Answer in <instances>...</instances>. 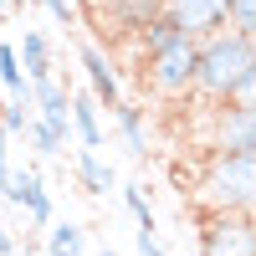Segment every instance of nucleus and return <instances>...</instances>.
<instances>
[{
    "label": "nucleus",
    "instance_id": "nucleus-1",
    "mask_svg": "<svg viewBox=\"0 0 256 256\" xmlns=\"http://www.w3.org/2000/svg\"><path fill=\"white\" fill-rule=\"evenodd\" d=\"M256 62V41L241 36L236 26H220L195 41V98L205 108H220L230 102L236 82L246 77V67Z\"/></svg>",
    "mask_w": 256,
    "mask_h": 256
},
{
    "label": "nucleus",
    "instance_id": "nucleus-2",
    "mask_svg": "<svg viewBox=\"0 0 256 256\" xmlns=\"http://www.w3.org/2000/svg\"><path fill=\"white\" fill-rule=\"evenodd\" d=\"M195 195L205 210H246V216H256V154L210 148Z\"/></svg>",
    "mask_w": 256,
    "mask_h": 256
},
{
    "label": "nucleus",
    "instance_id": "nucleus-3",
    "mask_svg": "<svg viewBox=\"0 0 256 256\" xmlns=\"http://www.w3.org/2000/svg\"><path fill=\"white\" fill-rule=\"evenodd\" d=\"M144 88L154 92L159 102L195 98V36H180L174 46L144 56Z\"/></svg>",
    "mask_w": 256,
    "mask_h": 256
},
{
    "label": "nucleus",
    "instance_id": "nucleus-4",
    "mask_svg": "<svg viewBox=\"0 0 256 256\" xmlns=\"http://www.w3.org/2000/svg\"><path fill=\"white\" fill-rule=\"evenodd\" d=\"M200 256H256V216L246 210H205Z\"/></svg>",
    "mask_w": 256,
    "mask_h": 256
},
{
    "label": "nucleus",
    "instance_id": "nucleus-5",
    "mask_svg": "<svg viewBox=\"0 0 256 256\" xmlns=\"http://www.w3.org/2000/svg\"><path fill=\"white\" fill-rule=\"evenodd\" d=\"M210 148L256 154V108L251 102H220V108H210Z\"/></svg>",
    "mask_w": 256,
    "mask_h": 256
},
{
    "label": "nucleus",
    "instance_id": "nucleus-6",
    "mask_svg": "<svg viewBox=\"0 0 256 256\" xmlns=\"http://www.w3.org/2000/svg\"><path fill=\"white\" fill-rule=\"evenodd\" d=\"M164 16L174 20V26L184 36H210V31H220L230 26V0H164Z\"/></svg>",
    "mask_w": 256,
    "mask_h": 256
},
{
    "label": "nucleus",
    "instance_id": "nucleus-7",
    "mask_svg": "<svg viewBox=\"0 0 256 256\" xmlns=\"http://www.w3.org/2000/svg\"><path fill=\"white\" fill-rule=\"evenodd\" d=\"M0 195L26 210V220H31L36 230H46V226L56 220V205H52V195H46V184H41L36 169H10V184L0 190Z\"/></svg>",
    "mask_w": 256,
    "mask_h": 256
},
{
    "label": "nucleus",
    "instance_id": "nucleus-8",
    "mask_svg": "<svg viewBox=\"0 0 256 256\" xmlns=\"http://www.w3.org/2000/svg\"><path fill=\"white\" fill-rule=\"evenodd\" d=\"M77 62L88 67V92L98 98V108H118L123 102V77H118V67H113V56L98 46V41H82L77 46Z\"/></svg>",
    "mask_w": 256,
    "mask_h": 256
},
{
    "label": "nucleus",
    "instance_id": "nucleus-9",
    "mask_svg": "<svg viewBox=\"0 0 256 256\" xmlns=\"http://www.w3.org/2000/svg\"><path fill=\"white\" fill-rule=\"evenodd\" d=\"M159 10H164V0H108V6H102L113 36H138Z\"/></svg>",
    "mask_w": 256,
    "mask_h": 256
},
{
    "label": "nucleus",
    "instance_id": "nucleus-10",
    "mask_svg": "<svg viewBox=\"0 0 256 256\" xmlns=\"http://www.w3.org/2000/svg\"><path fill=\"white\" fill-rule=\"evenodd\" d=\"M16 56H20V72H26L31 82L52 77V41H46V31L26 26V31H20V41H16Z\"/></svg>",
    "mask_w": 256,
    "mask_h": 256
},
{
    "label": "nucleus",
    "instance_id": "nucleus-11",
    "mask_svg": "<svg viewBox=\"0 0 256 256\" xmlns=\"http://www.w3.org/2000/svg\"><path fill=\"white\" fill-rule=\"evenodd\" d=\"M72 138L82 148H102V108L92 92H77L72 98Z\"/></svg>",
    "mask_w": 256,
    "mask_h": 256
},
{
    "label": "nucleus",
    "instance_id": "nucleus-12",
    "mask_svg": "<svg viewBox=\"0 0 256 256\" xmlns=\"http://www.w3.org/2000/svg\"><path fill=\"white\" fill-rule=\"evenodd\" d=\"M113 123H118V134H123V144H128V154H134V159H148V118H144L138 102H118V108H113Z\"/></svg>",
    "mask_w": 256,
    "mask_h": 256
},
{
    "label": "nucleus",
    "instance_id": "nucleus-13",
    "mask_svg": "<svg viewBox=\"0 0 256 256\" xmlns=\"http://www.w3.org/2000/svg\"><path fill=\"white\" fill-rule=\"evenodd\" d=\"M77 180H82V190H88V195H108L113 190V164L98 154V148H77Z\"/></svg>",
    "mask_w": 256,
    "mask_h": 256
},
{
    "label": "nucleus",
    "instance_id": "nucleus-14",
    "mask_svg": "<svg viewBox=\"0 0 256 256\" xmlns=\"http://www.w3.org/2000/svg\"><path fill=\"white\" fill-rule=\"evenodd\" d=\"M180 36H184V31H180L174 20H169V16L159 10V16L148 20V26H144L138 36H134V46H138V62H144V56H154V52H164V46H174Z\"/></svg>",
    "mask_w": 256,
    "mask_h": 256
},
{
    "label": "nucleus",
    "instance_id": "nucleus-15",
    "mask_svg": "<svg viewBox=\"0 0 256 256\" xmlns=\"http://www.w3.org/2000/svg\"><path fill=\"white\" fill-rule=\"evenodd\" d=\"M0 88L10 98H31V77L20 72V56H16V41H0Z\"/></svg>",
    "mask_w": 256,
    "mask_h": 256
},
{
    "label": "nucleus",
    "instance_id": "nucleus-16",
    "mask_svg": "<svg viewBox=\"0 0 256 256\" xmlns=\"http://www.w3.org/2000/svg\"><path fill=\"white\" fill-rule=\"evenodd\" d=\"M46 251H62V256H88V236H82L77 220H52L46 226Z\"/></svg>",
    "mask_w": 256,
    "mask_h": 256
},
{
    "label": "nucleus",
    "instance_id": "nucleus-17",
    "mask_svg": "<svg viewBox=\"0 0 256 256\" xmlns=\"http://www.w3.org/2000/svg\"><path fill=\"white\" fill-rule=\"evenodd\" d=\"M26 138H31V148H36L41 159H56L62 148L72 144L67 134H62V128H52V123H41V118H31V128H26Z\"/></svg>",
    "mask_w": 256,
    "mask_h": 256
},
{
    "label": "nucleus",
    "instance_id": "nucleus-18",
    "mask_svg": "<svg viewBox=\"0 0 256 256\" xmlns=\"http://www.w3.org/2000/svg\"><path fill=\"white\" fill-rule=\"evenodd\" d=\"M31 108H36L31 98H10V102H0V128H6L10 138H16V134H26V128H31V118H36Z\"/></svg>",
    "mask_w": 256,
    "mask_h": 256
},
{
    "label": "nucleus",
    "instance_id": "nucleus-19",
    "mask_svg": "<svg viewBox=\"0 0 256 256\" xmlns=\"http://www.w3.org/2000/svg\"><path fill=\"white\" fill-rule=\"evenodd\" d=\"M123 205L134 210V220H138L144 230H159V226H154V210H148V200H144V184H123Z\"/></svg>",
    "mask_w": 256,
    "mask_h": 256
},
{
    "label": "nucleus",
    "instance_id": "nucleus-20",
    "mask_svg": "<svg viewBox=\"0 0 256 256\" xmlns=\"http://www.w3.org/2000/svg\"><path fill=\"white\" fill-rule=\"evenodd\" d=\"M230 26L256 41V0H230Z\"/></svg>",
    "mask_w": 256,
    "mask_h": 256
},
{
    "label": "nucleus",
    "instance_id": "nucleus-21",
    "mask_svg": "<svg viewBox=\"0 0 256 256\" xmlns=\"http://www.w3.org/2000/svg\"><path fill=\"white\" fill-rule=\"evenodd\" d=\"M230 102H251V108H256V62L246 67V77L236 82V92H230Z\"/></svg>",
    "mask_w": 256,
    "mask_h": 256
},
{
    "label": "nucleus",
    "instance_id": "nucleus-22",
    "mask_svg": "<svg viewBox=\"0 0 256 256\" xmlns=\"http://www.w3.org/2000/svg\"><path fill=\"white\" fill-rule=\"evenodd\" d=\"M138 256H164V241H159V230H144V226H138Z\"/></svg>",
    "mask_w": 256,
    "mask_h": 256
},
{
    "label": "nucleus",
    "instance_id": "nucleus-23",
    "mask_svg": "<svg viewBox=\"0 0 256 256\" xmlns=\"http://www.w3.org/2000/svg\"><path fill=\"white\" fill-rule=\"evenodd\" d=\"M10 184V134L0 128V190Z\"/></svg>",
    "mask_w": 256,
    "mask_h": 256
},
{
    "label": "nucleus",
    "instance_id": "nucleus-24",
    "mask_svg": "<svg viewBox=\"0 0 256 256\" xmlns=\"http://www.w3.org/2000/svg\"><path fill=\"white\" fill-rule=\"evenodd\" d=\"M0 256H16V236H10V226H0Z\"/></svg>",
    "mask_w": 256,
    "mask_h": 256
},
{
    "label": "nucleus",
    "instance_id": "nucleus-25",
    "mask_svg": "<svg viewBox=\"0 0 256 256\" xmlns=\"http://www.w3.org/2000/svg\"><path fill=\"white\" fill-rule=\"evenodd\" d=\"M6 16H10V0H0V20H6Z\"/></svg>",
    "mask_w": 256,
    "mask_h": 256
},
{
    "label": "nucleus",
    "instance_id": "nucleus-26",
    "mask_svg": "<svg viewBox=\"0 0 256 256\" xmlns=\"http://www.w3.org/2000/svg\"><path fill=\"white\" fill-rule=\"evenodd\" d=\"M98 256H118V251H113V246H102V251H98Z\"/></svg>",
    "mask_w": 256,
    "mask_h": 256
},
{
    "label": "nucleus",
    "instance_id": "nucleus-27",
    "mask_svg": "<svg viewBox=\"0 0 256 256\" xmlns=\"http://www.w3.org/2000/svg\"><path fill=\"white\" fill-rule=\"evenodd\" d=\"M20 6H26V0H10V10H20Z\"/></svg>",
    "mask_w": 256,
    "mask_h": 256
},
{
    "label": "nucleus",
    "instance_id": "nucleus-28",
    "mask_svg": "<svg viewBox=\"0 0 256 256\" xmlns=\"http://www.w3.org/2000/svg\"><path fill=\"white\" fill-rule=\"evenodd\" d=\"M46 256H62V251H46Z\"/></svg>",
    "mask_w": 256,
    "mask_h": 256
}]
</instances>
